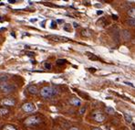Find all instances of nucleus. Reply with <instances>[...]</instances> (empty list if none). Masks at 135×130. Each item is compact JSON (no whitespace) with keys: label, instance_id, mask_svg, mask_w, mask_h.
<instances>
[{"label":"nucleus","instance_id":"10","mask_svg":"<svg viewBox=\"0 0 135 130\" xmlns=\"http://www.w3.org/2000/svg\"><path fill=\"white\" fill-rule=\"evenodd\" d=\"M69 103H70L72 105H74V106H80L81 104V102L80 99H78L76 97H72L69 99Z\"/></svg>","mask_w":135,"mask_h":130},{"label":"nucleus","instance_id":"23","mask_svg":"<svg viewBox=\"0 0 135 130\" xmlns=\"http://www.w3.org/2000/svg\"><path fill=\"white\" fill-rule=\"evenodd\" d=\"M50 28H51V29H55V28H56V22H55V21H52L51 22V24H50Z\"/></svg>","mask_w":135,"mask_h":130},{"label":"nucleus","instance_id":"15","mask_svg":"<svg viewBox=\"0 0 135 130\" xmlns=\"http://www.w3.org/2000/svg\"><path fill=\"white\" fill-rule=\"evenodd\" d=\"M86 54H87V56L90 59V60H93V61H97V60L99 59L98 57H97V56H95L94 54H92V53H90V52H87Z\"/></svg>","mask_w":135,"mask_h":130},{"label":"nucleus","instance_id":"31","mask_svg":"<svg viewBox=\"0 0 135 130\" xmlns=\"http://www.w3.org/2000/svg\"><path fill=\"white\" fill-rule=\"evenodd\" d=\"M112 18H114V19H118V16H117V15H112Z\"/></svg>","mask_w":135,"mask_h":130},{"label":"nucleus","instance_id":"3","mask_svg":"<svg viewBox=\"0 0 135 130\" xmlns=\"http://www.w3.org/2000/svg\"><path fill=\"white\" fill-rule=\"evenodd\" d=\"M92 118L98 123H102V122L105 121L106 116H105V114H103L100 111H95V112L92 113Z\"/></svg>","mask_w":135,"mask_h":130},{"label":"nucleus","instance_id":"6","mask_svg":"<svg viewBox=\"0 0 135 130\" xmlns=\"http://www.w3.org/2000/svg\"><path fill=\"white\" fill-rule=\"evenodd\" d=\"M2 105H7V106H14L16 104V101L12 98H4L1 101Z\"/></svg>","mask_w":135,"mask_h":130},{"label":"nucleus","instance_id":"21","mask_svg":"<svg viewBox=\"0 0 135 130\" xmlns=\"http://www.w3.org/2000/svg\"><path fill=\"white\" fill-rule=\"evenodd\" d=\"M64 30H66V31H68V32H69V31L71 30V26L69 25V24H65Z\"/></svg>","mask_w":135,"mask_h":130},{"label":"nucleus","instance_id":"4","mask_svg":"<svg viewBox=\"0 0 135 130\" xmlns=\"http://www.w3.org/2000/svg\"><path fill=\"white\" fill-rule=\"evenodd\" d=\"M0 89L4 93H11V92L15 91L16 87L13 84H10L7 82H3V83H0Z\"/></svg>","mask_w":135,"mask_h":130},{"label":"nucleus","instance_id":"29","mask_svg":"<svg viewBox=\"0 0 135 130\" xmlns=\"http://www.w3.org/2000/svg\"><path fill=\"white\" fill-rule=\"evenodd\" d=\"M91 130H102L101 128H100V127H93Z\"/></svg>","mask_w":135,"mask_h":130},{"label":"nucleus","instance_id":"11","mask_svg":"<svg viewBox=\"0 0 135 130\" xmlns=\"http://www.w3.org/2000/svg\"><path fill=\"white\" fill-rule=\"evenodd\" d=\"M9 113V110L6 107H1L0 108V115L1 116H5V115H7Z\"/></svg>","mask_w":135,"mask_h":130},{"label":"nucleus","instance_id":"32","mask_svg":"<svg viewBox=\"0 0 135 130\" xmlns=\"http://www.w3.org/2000/svg\"><path fill=\"white\" fill-rule=\"evenodd\" d=\"M90 72H96V69H94V68H90L89 69Z\"/></svg>","mask_w":135,"mask_h":130},{"label":"nucleus","instance_id":"35","mask_svg":"<svg viewBox=\"0 0 135 130\" xmlns=\"http://www.w3.org/2000/svg\"><path fill=\"white\" fill-rule=\"evenodd\" d=\"M133 130H135V128H134V129H133Z\"/></svg>","mask_w":135,"mask_h":130},{"label":"nucleus","instance_id":"33","mask_svg":"<svg viewBox=\"0 0 135 130\" xmlns=\"http://www.w3.org/2000/svg\"><path fill=\"white\" fill-rule=\"evenodd\" d=\"M8 3L13 4V3H16V1H14V0H9V1H8Z\"/></svg>","mask_w":135,"mask_h":130},{"label":"nucleus","instance_id":"28","mask_svg":"<svg viewBox=\"0 0 135 130\" xmlns=\"http://www.w3.org/2000/svg\"><path fill=\"white\" fill-rule=\"evenodd\" d=\"M73 27H74V28H78V27H79V24L76 23V22H74L73 23Z\"/></svg>","mask_w":135,"mask_h":130},{"label":"nucleus","instance_id":"17","mask_svg":"<svg viewBox=\"0 0 135 130\" xmlns=\"http://www.w3.org/2000/svg\"><path fill=\"white\" fill-rule=\"evenodd\" d=\"M105 111H106V113H108L109 114H113L115 113V110L112 107H106L105 108Z\"/></svg>","mask_w":135,"mask_h":130},{"label":"nucleus","instance_id":"13","mask_svg":"<svg viewBox=\"0 0 135 130\" xmlns=\"http://www.w3.org/2000/svg\"><path fill=\"white\" fill-rule=\"evenodd\" d=\"M81 35L83 37H90L91 36V31L90 29H83L81 31Z\"/></svg>","mask_w":135,"mask_h":130},{"label":"nucleus","instance_id":"18","mask_svg":"<svg viewBox=\"0 0 135 130\" xmlns=\"http://www.w3.org/2000/svg\"><path fill=\"white\" fill-rule=\"evenodd\" d=\"M124 117H125V120L127 121L128 123H132V118L131 115H129V114H124Z\"/></svg>","mask_w":135,"mask_h":130},{"label":"nucleus","instance_id":"19","mask_svg":"<svg viewBox=\"0 0 135 130\" xmlns=\"http://www.w3.org/2000/svg\"><path fill=\"white\" fill-rule=\"evenodd\" d=\"M66 60H64V59H59V60H58L57 61V64L58 65H63V64H65L66 63Z\"/></svg>","mask_w":135,"mask_h":130},{"label":"nucleus","instance_id":"8","mask_svg":"<svg viewBox=\"0 0 135 130\" xmlns=\"http://www.w3.org/2000/svg\"><path fill=\"white\" fill-rule=\"evenodd\" d=\"M27 92H28L30 94H33V95L38 94L39 93L38 87L34 84H31V85H29V86H27Z\"/></svg>","mask_w":135,"mask_h":130},{"label":"nucleus","instance_id":"16","mask_svg":"<svg viewBox=\"0 0 135 130\" xmlns=\"http://www.w3.org/2000/svg\"><path fill=\"white\" fill-rule=\"evenodd\" d=\"M8 80V76L7 75H1L0 76V83H3Z\"/></svg>","mask_w":135,"mask_h":130},{"label":"nucleus","instance_id":"14","mask_svg":"<svg viewBox=\"0 0 135 130\" xmlns=\"http://www.w3.org/2000/svg\"><path fill=\"white\" fill-rule=\"evenodd\" d=\"M129 16H131L132 17H133V19H135V8H131L128 10Z\"/></svg>","mask_w":135,"mask_h":130},{"label":"nucleus","instance_id":"34","mask_svg":"<svg viewBox=\"0 0 135 130\" xmlns=\"http://www.w3.org/2000/svg\"><path fill=\"white\" fill-rule=\"evenodd\" d=\"M0 21H2V16H0Z\"/></svg>","mask_w":135,"mask_h":130},{"label":"nucleus","instance_id":"30","mask_svg":"<svg viewBox=\"0 0 135 130\" xmlns=\"http://www.w3.org/2000/svg\"><path fill=\"white\" fill-rule=\"evenodd\" d=\"M69 130H80L79 129V128H78V127H71L70 129Z\"/></svg>","mask_w":135,"mask_h":130},{"label":"nucleus","instance_id":"22","mask_svg":"<svg viewBox=\"0 0 135 130\" xmlns=\"http://www.w3.org/2000/svg\"><path fill=\"white\" fill-rule=\"evenodd\" d=\"M85 111H86V107L83 106V107L81 108V110H80V114H83L85 113Z\"/></svg>","mask_w":135,"mask_h":130},{"label":"nucleus","instance_id":"7","mask_svg":"<svg viewBox=\"0 0 135 130\" xmlns=\"http://www.w3.org/2000/svg\"><path fill=\"white\" fill-rule=\"evenodd\" d=\"M48 39H50L53 41H68V38H65V37L62 36H58V35H49V36L47 37Z\"/></svg>","mask_w":135,"mask_h":130},{"label":"nucleus","instance_id":"12","mask_svg":"<svg viewBox=\"0 0 135 130\" xmlns=\"http://www.w3.org/2000/svg\"><path fill=\"white\" fill-rule=\"evenodd\" d=\"M3 130H17L15 127V126L13 125H9V124H7V125H5L3 127Z\"/></svg>","mask_w":135,"mask_h":130},{"label":"nucleus","instance_id":"27","mask_svg":"<svg viewBox=\"0 0 135 130\" xmlns=\"http://www.w3.org/2000/svg\"><path fill=\"white\" fill-rule=\"evenodd\" d=\"M57 22L59 23V24H61V23L64 22V20H63V19H58V20H57Z\"/></svg>","mask_w":135,"mask_h":130},{"label":"nucleus","instance_id":"5","mask_svg":"<svg viewBox=\"0 0 135 130\" xmlns=\"http://www.w3.org/2000/svg\"><path fill=\"white\" fill-rule=\"evenodd\" d=\"M23 111H25L26 113H31L35 110V105L32 103H26L22 105Z\"/></svg>","mask_w":135,"mask_h":130},{"label":"nucleus","instance_id":"2","mask_svg":"<svg viewBox=\"0 0 135 130\" xmlns=\"http://www.w3.org/2000/svg\"><path fill=\"white\" fill-rule=\"evenodd\" d=\"M41 122V120L39 119V116H36V115H31V116L27 117L26 120H25V125L26 126H28V127H33V126H36Z\"/></svg>","mask_w":135,"mask_h":130},{"label":"nucleus","instance_id":"36","mask_svg":"<svg viewBox=\"0 0 135 130\" xmlns=\"http://www.w3.org/2000/svg\"><path fill=\"white\" fill-rule=\"evenodd\" d=\"M0 76H1V74H0Z\"/></svg>","mask_w":135,"mask_h":130},{"label":"nucleus","instance_id":"20","mask_svg":"<svg viewBox=\"0 0 135 130\" xmlns=\"http://www.w3.org/2000/svg\"><path fill=\"white\" fill-rule=\"evenodd\" d=\"M127 23H128L130 26L135 27V19H133V18H132V19H129L128 21H127Z\"/></svg>","mask_w":135,"mask_h":130},{"label":"nucleus","instance_id":"9","mask_svg":"<svg viewBox=\"0 0 135 130\" xmlns=\"http://www.w3.org/2000/svg\"><path fill=\"white\" fill-rule=\"evenodd\" d=\"M122 39H123V40H125V41H127V40H129V39H131V38H132L131 32H130L129 30H126V29L122 30Z\"/></svg>","mask_w":135,"mask_h":130},{"label":"nucleus","instance_id":"1","mask_svg":"<svg viewBox=\"0 0 135 130\" xmlns=\"http://www.w3.org/2000/svg\"><path fill=\"white\" fill-rule=\"evenodd\" d=\"M58 89H56L54 87H51V86H45L43 87L39 91V94H40V96L42 98H49L51 96H54L56 94H58Z\"/></svg>","mask_w":135,"mask_h":130},{"label":"nucleus","instance_id":"25","mask_svg":"<svg viewBox=\"0 0 135 130\" xmlns=\"http://www.w3.org/2000/svg\"><path fill=\"white\" fill-rule=\"evenodd\" d=\"M125 83H126V84H128V85H130V86H132V87H134V85L132 84V83H131V82H128V81H126Z\"/></svg>","mask_w":135,"mask_h":130},{"label":"nucleus","instance_id":"26","mask_svg":"<svg viewBox=\"0 0 135 130\" xmlns=\"http://www.w3.org/2000/svg\"><path fill=\"white\" fill-rule=\"evenodd\" d=\"M102 13H103V11H101V10H99V11H97V15H101Z\"/></svg>","mask_w":135,"mask_h":130},{"label":"nucleus","instance_id":"24","mask_svg":"<svg viewBox=\"0 0 135 130\" xmlns=\"http://www.w3.org/2000/svg\"><path fill=\"white\" fill-rule=\"evenodd\" d=\"M45 67L47 69H50V68H51V65L49 64V63H46V64H45Z\"/></svg>","mask_w":135,"mask_h":130}]
</instances>
